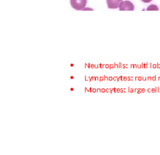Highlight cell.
Here are the masks:
<instances>
[{"label":"cell","instance_id":"7a4b0ae2","mask_svg":"<svg viewBox=\"0 0 160 155\" xmlns=\"http://www.w3.org/2000/svg\"><path fill=\"white\" fill-rule=\"evenodd\" d=\"M134 8H135L134 5L129 1H122L120 3V6H119V9L121 11H124V10L132 11L134 10Z\"/></svg>","mask_w":160,"mask_h":155},{"label":"cell","instance_id":"277c9868","mask_svg":"<svg viewBox=\"0 0 160 155\" xmlns=\"http://www.w3.org/2000/svg\"><path fill=\"white\" fill-rule=\"evenodd\" d=\"M158 10L159 9H158V7L156 5L152 4V5H150V6L148 7L147 10L149 11V10Z\"/></svg>","mask_w":160,"mask_h":155},{"label":"cell","instance_id":"3957f363","mask_svg":"<svg viewBox=\"0 0 160 155\" xmlns=\"http://www.w3.org/2000/svg\"><path fill=\"white\" fill-rule=\"evenodd\" d=\"M109 9H117L120 6L122 0H106Z\"/></svg>","mask_w":160,"mask_h":155},{"label":"cell","instance_id":"5b68a950","mask_svg":"<svg viewBox=\"0 0 160 155\" xmlns=\"http://www.w3.org/2000/svg\"><path fill=\"white\" fill-rule=\"evenodd\" d=\"M142 2H145V3H148V2H150L152 0H141Z\"/></svg>","mask_w":160,"mask_h":155},{"label":"cell","instance_id":"6da1fadb","mask_svg":"<svg viewBox=\"0 0 160 155\" xmlns=\"http://www.w3.org/2000/svg\"><path fill=\"white\" fill-rule=\"evenodd\" d=\"M87 4V0H70V4L74 9L83 10Z\"/></svg>","mask_w":160,"mask_h":155}]
</instances>
